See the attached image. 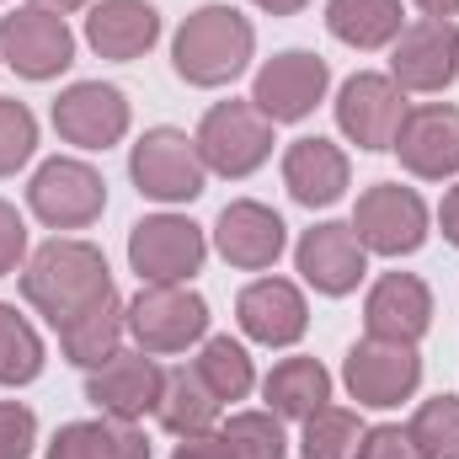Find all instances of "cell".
Wrapping results in <instances>:
<instances>
[{"label": "cell", "mask_w": 459, "mask_h": 459, "mask_svg": "<svg viewBox=\"0 0 459 459\" xmlns=\"http://www.w3.org/2000/svg\"><path fill=\"white\" fill-rule=\"evenodd\" d=\"M214 246L230 267H246V273H262L283 256L289 246V230L283 220L267 209V204H230L214 225Z\"/></svg>", "instance_id": "ffe728a7"}, {"label": "cell", "mask_w": 459, "mask_h": 459, "mask_svg": "<svg viewBox=\"0 0 459 459\" xmlns=\"http://www.w3.org/2000/svg\"><path fill=\"white\" fill-rule=\"evenodd\" d=\"M363 326L379 342H411L417 347V337L433 326V294H428V283L417 273H385L368 289Z\"/></svg>", "instance_id": "d6986e66"}, {"label": "cell", "mask_w": 459, "mask_h": 459, "mask_svg": "<svg viewBox=\"0 0 459 459\" xmlns=\"http://www.w3.org/2000/svg\"><path fill=\"white\" fill-rule=\"evenodd\" d=\"M198 155L220 177H251L273 155V123L251 102H220L198 123Z\"/></svg>", "instance_id": "8992f818"}, {"label": "cell", "mask_w": 459, "mask_h": 459, "mask_svg": "<svg viewBox=\"0 0 459 459\" xmlns=\"http://www.w3.org/2000/svg\"><path fill=\"white\" fill-rule=\"evenodd\" d=\"M262 11H273V16H294V11H305L310 0H256Z\"/></svg>", "instance_id": "f35d334b"}, {"label": "cell", "mask_w": 459, "mask_h": 459, "mask_svg": "<svg viewBox=\"0 0 459 459\" xmlns=\"http://www.w3.org/2000/svg\"><path fill=\"white\" fill-rule=\"evenodd\" d=\"M459 75V27L444 16H422L411 27H401L395 38V59H390V81L401 91H444Z\"/></svg>", "instance_id": "4fadbf2b"}, {"label": "cell", "mask_w": 459, "mask_h": 459, "mask_svg": "<svg viewBox=\"0 0 459 459\" xmlns=\"http://www.w3.org/2000/svg\"><path fill=\"white\" fill-rule=\"evenodd\" d=\"M123 299L113 294H102L97 305H86L81 316H70L65 326H59V347H65V358L70 363H81V368H97V363H108L123 342Z\"/></svg>", "instance_id": "cb8c5ba5"}, {"label": "cell", "mask_w": 459, "mask_h": 459, "mask_svg": "<svg viewBox=\"0 0 459 459\" xmlns=\"http://www.w3.org/2000/svg\"><path fill=\"white\" fill-rule=\"evenodd\" d=\"M417 5H422V16H444V22L459 11V0H417Z\"/></svg>", "instance_id": "ab89813d"}, {"label": "cell", "mask_w": 459, "mask_h": 459, "mask_svg": "<svg viewBox=\"0 0 459 459\" xmlns=\"http://www.w3.org/2000/svg\"><path fill=\"white\" fill-rule=\"evenodd\" d=\"M38 444V417L16 401H0V459H27Z\"/></svg>", "instance_id": "836d02e7"}, {"label": "cell", "mask_w": 459, "mask_h": 459, "mask_svg": "<svg viewBox=\"0 0 459 459\" xmlns=\"http://www.w3.org/2000/svg\"><path fill=\"white\" fill-rule=\"evenodd\" d=\"M220 406H225V401L198 379V368H171L155 417H160L166 433H177V438H198V433H209V428L220 422Z\"/></svg>", "instance_id": "d4e9b609"}, {"label": "cell", "mask_w": 459, "mask_h": 459, "mask_svg": "<svg viewBox=\"0 0 459 459\" xmlns=\"http://www.w3.org/2000/svg\"><path fill=\"white\" fill-rule=\"evenodd\" d=\"M155 38H160V11L150 0H102L86 16V43L102 59H117V65L150 54Z\"/></svg>", "instance_id": "44dd1931"}, {"label": "cell", "mask_w": 459, "mask_h": 459, "mask_svg": "<svg viewBox=\"0 0 459 459\" xmlns=\"http://www.w3.org/2000/svg\"><path fill=\"white\" fill-rule=\"evenodd\" d=\"M358 459H422L411 428H363V444H358Z\"/></svg>", "instance_id": "e575fe53"}, {"label": "cell", "mask_w": 459, "mask_h": 459, "mask_svg": "<svg viewBox=\"0 0 459 459\" xmlns=\"http://www.w3.org/2000/svg\"><path fill=\"white\" fill-rule=\"evenodd\" d=\"M27 204L48 230H86L108 209V182L86 160H48V166H38Z\"/></svg>", "instance_id": "9c48e42d"}, {"label": "cell", "mask_w": 459, "mask_h": 459, "mask_svg": "<svg viewBox=\"0 0 459 459\" xmlns=\"http://www.w3.org/2000/svg\"><path fill=\"white\" fill-rule=\"evenodd\" d=\"M160 390H166V368L150 352H113L86 374V401L113 422H139L144 411H155Z\"/></svg>", "instance_id": "7c38bea8"}, {"label": "cell", "mask_w": 459, "mask_h": 459, "mask_svg": "<svg viewBox=\"0 0 459 459\" xmlns=\"http://www.w3.org/2000/svg\"><path fill=\"white\" fill-rule=\"evenodd\" d=\"M390 150L401 155V166L411 177H428V182L455 177L459 171V108L433 102V108L406 113V123H401V134H395Z\"/></svg>", "instance_id": "e0dca14e"}, {"label": "cell", "mask_w": 459, "mask_h": 459, "mask_svg": "<svg viewBox=\"0 0 459 459\" xmlns=\"http://www.w3.org/2000/svg\"><path fill=\"white\" fill-rule=\"evenodd\" d=\"M358 444H363L358 411L321 406V411L305 417V438H299V455L305 459H358Z\"/></svg>", "instance_id": "f1b7e54d"}, {"label": "cell", "mask_w": 459, "mask_h": 459, "mask_svg": "<svg viewBox=\"0 0 459 459\" xmlns=\"http://www.w3.org/2000/svg\"><path fill=\"white\" fill-rule=\"evenodd\" d=\"M128 177L155 204H193L204 193L209 166L198 155V139H187L182 128H150L128 155Z\"/></svg>", "instance_id": "3957f363"}, {"label": "cell", "mask_w": 459, "mask_h": 459, "mask_svg": "<svg viewBox=\"0 0 459 459\" xmlns=\"http://www.w3.org/2000/svg\"><path fill=\"white\" fill-rule=\"evenodd\" d=\"M22 294L59 332L70 316H81L86 305L113 294V273H108V256L91 240H48L22 267Z\"/></svg>", "instance_id": "6da1fadb"}, {"label": "cell", "mask_w": 459, "mask_h": 459, "mask_svg": "<svg viewBox=\"0 0 459 459\" xmlns=\"http://www.w3.org/2000/svg\"><path fill=\"white\" fill-rule=\"evenodd\" d=\"M220 438L230 444V455L235 459H283L289 455V444H283V422H278L273 411H240V417H230Z\"/></svg>", "instance_id": "4dcf8cb0"}, {"label": "cell", "mask_w": 459, "mask_h": 459, "mask_svg": "<svg viewBox=\"0 0 459 459\" xmlns=\"http://www.w3.org/2000/svg\"><path fill=\"white\" fill-rule=\"evenodd\" d=\"M54 128H59V139H70L81 150H108V144H117L128 134V102H123L117 86L75 81L54 102Z\"/></svg>", "instance_id": "2e32d148"}, {"label": "cell", "mask_w": 459, "mask_h": 459, "mask_svg": "<svg viewBox=\"0 0 459 459\" xmlns=\"http://www.w3.org/2000/svg\"><path fill=\"white\" fill-rule=\"evenodd\" d=\"M438 225H444V240L459 246V187H449V198H444V209H438Z\"/></svg>", "instance_id": "74e56055"}, {"label": "cell", "mask_w": 459, "mask_h": 459, "mask_svg": "<svg viewBox=\"0 0 459 459\" xmlns=\"http://www.w3.org/2000/svg\"><path fill=\"white\" fill-rule=\"evenodd\" d=\"M294 262H299L305 283H310L316 294H332V299L352 294V289L363 283V273H368V251H363V240H358L352 225L305 230L299 246H294Z\"/></svg>", "instance_id": "9a60e30c"}, {"label": "cell", "mask_w": 459, "mask_h": 459, "mask_svg": "<svg viewBox=\"0 0 459 459\" xmlns=\"http://www.w3.org/2000/svg\"><path fill=\"white\" fill-rule=\"evenodd\" d=\"M406 91L390 81V75H352L337 97V123L358 150H390L401 123H406Z\"/></svg>", "instance_id": "5bb4252c"}, {"label": "cell", "mask_w": 459, "mask_h": 459, "mask_svg": "<svg viewBox=\"0 0 459 459\" xmlns=\"http://www.w3.org/2000/svg\"><path fill=\"white\" fill-rule=\"evenodd\" d=\"M171 459H235V455H230L225 438H209V433H198V438H182Z\"/></svg>", "instance_id": "8d00e7d4"}, {"label": "cell", "mask_w": 459, "mask_h": 459, "mask_svg": "<svg viewBox=\"0 0 459 459\" xmlns=\"http://www.w3.org/2000/svg\"><path fill=\"white\" fill-rule=\"evenodd\" d=\"M32 5H43V11H59V16H65V11H81L86 0H32Z\"/></svg>", "instance_id": "60d3db41"}, {"label": "cell", "mask_w": 459, "mask_h": 459, "mask_svg": "<svg viewBox=\"0 0 459 459\" xmlns=\"http://www.w3.org/2000/svg\"><path fill=\"white\" fill-rule=\"evenodd\" d=\"M38 150V117L27 113L16 97H0V177L22 171Z\"/></svg>", "instance_id": "d6a6232c"}, {"label": "cell", "mask_w": 459, "mask_h": 459, "mask_svg": "<svg viewBox=\"0 0 459 459\" xmlns=\"http://www.w3.org/2000/svg\"><path fill=\"white\" fill-rule=\"evenodd\" d=\"M251 48H256V32L235 5H204L177 27L171 65L187 86H230L251 65Z\"/></svg>", "instance_id": "7a4b0ae2"}, {"label": "cell", "mask_w": 459, "mask_h": 459, "mask_svg": "<svg viewBox=\"0 0 459 459\" xmlns=\"http://www.w3.org/2000/svg\"><path fill=\"white\" fill-rule=\"evenodd\" d=\"M22 256H27V225H22V214L0 198V278H11V273L22 267Z\"/></svg>", "instance_id": "d590c367"}, {"label": "cell", "mask_w": 459, "mask_h": 459, "mask_svg": "<svg viewBox=\"0 0 459 459\" xmlns=\"http://www.w3.org/2000/svg\"><path fill=\"white\" fill-rule=\"evenodd\" d=\"M193 368H198V379H204L220 401H246V390L256 385L246 347L230 342V337H209V342H204V352L193 358Z\"/></svg>", "instance_id": "83f0119b"}, {"label": "cell", "mask_w": 459, "mask_h": 459, "mask_svg": "<svg viewBox=\"0 0 459 459\" xmlns=\"http://www.w3.org/2000/svg\"><path fill=\"white\" fill-rule=\"evenodd\" d=\"M48 459H150V438L134 422H65L48 444Z\"/></svg>", "instance_id": "603a6c76"}, {"label": "cell", "mask_w": 459, "mask_h": 459, "mask_svg": "<svg viewBox=\"0 0 459 459\" xmlns=\"http://www.w3.org/2000/svg\"><path fill=\"white\" fill-rule=\"evenodd\" d=\"M267 406H273V417H310V411H321L326 401H332V374L316 363V358H283L273 374H267Z\"/></svg>", "instance_id": "484cf974"}, {"label": "cell", "mask_w": 459, "mask_h": 459, "mask_svg": "<svg viewBox=\"0 0 459 459\" xmlns=\"http://www.w3.org/2000/svg\"><path fill=\"white\" fill-rule=\"evenodd\" d=\"M326 86H332L326 59L310 54V48H289V54H278V59H267L256 70L251 108L267 123H299V117L316 113V102L326 97Z\"/></svg>", "instance_id": "52a82bcc"}, {"label": "cell", "mask_w": 459, "mask_h": 459, "mask_svg": "<svg viewBox=\"0 0 459 459\" xmlns=\"http://www.w3.org/2000/svg\"><path fill=\"white\" fill-rule=\"evenodd\" d=\"M0 59L27 81H54L59 70L75 65V32L65 27L59 11L22 5L0 22Z\"/></svg>", "instance_id": "5b68a950"}, {"label": "cell", "mask_w": 459, "mask_h": 459, "mask_svg": "<svg viewBox=\"0 0 459 459\" xmlns=\"http://www.w3.org/2000/svg\"><path fill=\"white\" fill-rule=\"evenodd\" d=\"M352 230L363 240V251H379V256H411L422 240H428V204L401 187V182H379L358 198V214Z\"/></svg>", "instance_id": "30bf717a"}, {"label": "cell", "mask_w": 459, "mask_h": 459, "mask_svg": "<svg viewBox=\"0 0 459 459\" xmlns=\"http://www.w3.org/2000/svg\"><path fill=\"white\" fill-rule=\"evenodd\" d=\"M235 321L251 342L262 347H289L305 337L310 326V310H305V294L289 283V278H256L251 289H240L235 299Z\"/></svg>", "instance_id": "ac0fdd59"}, {"label": "cell", "mask_w": 459, "mask_h": 459, "mask_svg": "<svg viewBox=\"0 0 459 459\" xmlns=\"http://www.w3.org/2000/svg\"><path fill=\"white\" fill-rule=\"evenodd\" d=\"M342 379L352 390L358 406H401L417 379H422V358L411 342H379V337H363L352 342L342 363Z\"/></svg>", "instance_id": "8fae6325"}, {"label": "cell", "mask_w": 459, "mask_h": 459, "mask_svg": "<svg viewBox=\"0 0 459 459\" xmlns=\"http://www.w3.org/2000/svg\"><path fill=\"white\" fill-rule=\"evenodd\" d=\"M204 230L177 214H150L128 230V262L144 283H187L204 267Z\"/></svg>", "instance_id": "ba28073f"}, {"label": "cell", "mask_w": 459, "mask_h": 459, "mask_svg": "<svg viewBox=\"0 0 459 459\" xmlns=\"http://www.w3.org/2000/svg\"><path fill=\"white\" fill-rule=\"evenodd\" d=\"M43 374V342L38 332L11 310L0 326V385H32Z\"/></svg>", "instance_id": "1f68e13d"}, {"label": "cell", "mask_w": 459, "mask_h": 459, "mask_svg": "<svg viewBox=\"0 0 459 459\" xmlns=\"http://www.w3.org/2000/svg\"><path fill=\"white\" fill-rule=\"evenodd\" d=\"M326 27L347 48H385L401 38V0H332Z\"/></svg>", "instance_id": "4316f807"}, {"label": "cell", "mask_w": 459, "mask_h": 459, "mask_svg": "<svg viewBox=\"0 0 459 459\" xmlns=\"http://www.w3.org/2000/svg\"><path fill=\"white\" fill-rule=\"evenodd\" d=\"M139 352H187L209 332V305L182 283H150L123 310Z\"/></svg>", "instance_id": "277c9868"}, {"label": "cell", "mask_w": 459, "mask_h": 459, "mask_svg": "<svg viewBox=\"0 0 459 459\" xmlns=\"http://www.w3.org/2000/svg\"><path fill=\"white\" fill-rule=\"evenodd\" d=\"M5 316H11V305H0V326H5Z\"/></svg>", "instance_id": "b9f144b4"}, {"label": "cell", "mask_w": 459, "mask_h": 459, "mask_svg": "<svg viewBox=\"0 0 459 459\" xmlns=\"http://www.w3.org/2000/svg\"><path fill=\"white\" fill-rule=\"evenodd\" d=\"M411 438H417L422 459H459V395L422 401L411 417Z\"/></svg>", "instance_id": "f546056e"}, {"label": "cell", "mask_w": 459, "mask_h": 459, "mask_svg": "<svg viewBox=\"0 0 459 459\" xmlns=\"http://www.w3.org/2000/svg\"><path fill=\"white\" fill-rule=\"evenodd\" d=\"M347 155L332 139H294L289 155H283V187L305 204V209H326L347 193Z\"/></svg>", "instance_id": "7402d4cb"}]
</instances>
